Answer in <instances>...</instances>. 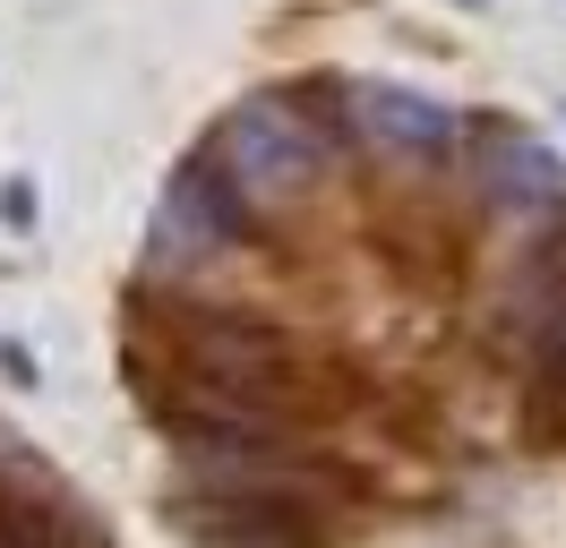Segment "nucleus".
Listing matches in <instances>:
<instances>
[{
  "mask_svg": "<svg viewBox=\"0 0 566 548\" xmlns=\"http://www.w3.org/2000/svg\"><path fill=\"white\" fill-rule=\"evenodd\" d=\"M172 360H180V394L198 403V420H232V429H266L275 394L292 386L283 342L258 335V326H232V317H189L172 335Z\"/></svg>",
  "mask_w": 566,
  "mask_h": 548,
  "instance_id": "f257e3e1",
  "label": "nucleus"
},
{
  "mask_svg": "<svg viewBox=\"0 0 566 548\" xmlns=\"http://www.w3.org/2000/svg\"><path fill=\"white\" fill-rule=\"evenodd\" d=\"M214 171L249 205H292V198H310V180H318V137L301 129L283 103H241L223 120V137H214Z\"/></svg>",
  "mask_w": 566,
  "mask_h": 548,
  "instance_id": "f03ea898",
  "label": "nucleus"
},
{
  "mask_svg": "<svg viewBox=\"0 0 566 548\" xmlns=\"http://www.w3.org/2000/svg\"><path fill=\"white\" fill-rule=\"evenodd\" d=\"M241 240V198H232V180L214 164H180L164 205H155V223H146V266L155 274H180L214 257V249H232Z\"/></svg>",
  "mask_w": 566,
  "mask_h": 548,
  "instance_id": "7ed1b4c3",
  "label": "nucleus"
},
{
  "mask_svg": "<svg viewBox=\"0 0 566 548\" xmlns=\"http://www.w3.org/2000/svg\"><path fill=\"white\" fill-rule=\"evenodd\" d=\"M481 189L506 214H532V205H566V164L524 129H490L481 137Z\"/></svg>",
  "mask_w": 566,
  "mask_h": 548,
  "instance_id": "20e7f679",
  "label": "nucleus"
},
{
  "mask_svg": "<svg viewBox=\"0 0 566 548\" xmlns=\"http://www.w3.org/2000/svg\"><path fill=\"white\" fill-rule=\"evenodd\" d=\"M353 120L369 146H387V155H447V137H455V112L447 103L412 95V86H353Z\"/></svg>",
  "mask_w": 566,
  "mask_h": 548,
  "instance_id": "39448f33",
  "label": "nucleus"
},
{
  "mask_svg": "<svg viewBox=\"0 0 566 548\" xmlns=\"http://www.w3.org/2000/svg\"><path fill=\"white\" fill-rule=\"evenodd\" d=\"M532 342H541V360L566 377V257H549V274H541V317H532Z\"/></svg>",
  "mask_w": 566,
  "mask_h": 548,
  "instance_id": "423d86ee",
  "label": "nucleus"
},
{
  "mask_svg": "<svg viewBox=\"0 0 566 548\" xmlns=\"http://www.w3.org/2000/svg\"><path fill=\"white\" fill-rule=\"evenodd\" d=\"M0 223H9V232L35 223V180H0Z\"/></svg>",
  "mask_w": 566,
  "mask_h": 548,
  "instance_id": "0eeeda50",
  "label": "nucleus"
},
{
  "mask_svg": "<svg viewBox=\"0 0 566 548\" xmlns=\"http://www.w3.org/2000/svg\"><path fill=\"white\" fill-rule=\"evenodd\" d=\"M0 548H43V531H35L18 506H9V497H0Z\"/></svg>",
  "mask_w": 566,
  "mask_h": 548,
  "instance_id": "6e6552de",
  "label": "nucleus"
},
{
  "mask_svg": "<svg viewBox=\"0 0 566 548\" xmlns=\"http://www.w3.org/2000/svg\"><path fill=\"white\" fill-rule=\"evenodd\" d=\"M0 377H18V386H27V377H35V360H27L18 342H0Z\"/></svg>",
  "mask_w": 566,
  "mask_h": 548,
  "instance_id": "1a4fd4ad",
  "label": "nucleus"
},
{
  "mask_svg": "<svg viewBox=\"0 0 566 548\" xmlns=\"http://www.w3.org/2000/svg\"><path fill=\"white\" fill-rule=\"evenodd\" d=\"M463 9H472V0H463Z\"/></svg>",
  "mask_w": 566,
  "mask_h": 548,
  "instance_id": "9d476101",
  "label": "nucleus"
}]
</instances>
